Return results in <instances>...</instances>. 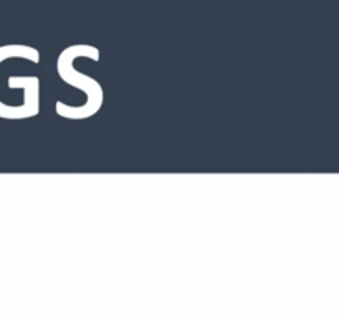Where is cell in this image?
Here are the masks:
<instances>
[{
  "mask_svg": "<svg viewBox=\"0 0 339 318\" xmlns=\"http://www.w3.org/2000/svg\"><path fill=\"white\" fill-rule=\"evenodd\" d=\"M76 56H90L93 60H99V51L95 47H86V45H75L70 47L60 55L58 58V73L66 83L73 84L76 88H81L86 91V95L90 96V101L84 104V110L80 113L78 118H86V116L95 115L99 110L101 103H103V90L91 76H86L80 71H76L71 68V62Z\"/></svg>",
  "mask_w": 339,
  "mask_h": 318,
  "instance_id": "6da1fadb",
  "label": "cell"
}]
</instances>
